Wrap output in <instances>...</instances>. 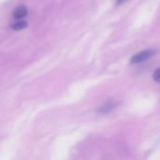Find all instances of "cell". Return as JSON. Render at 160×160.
Instances as JSON below:
<instances>
[{"label":"cell","instance_id":"6da1fadb","mask_svg":"<svg viewBox=\"0 0 160 160\" xmlns=\"http://www.w3.org/2000/svg\"><path fill=\"white\" fill-rule=\"evenodd\" d=\"M158 52L157 50H154V49H147V50H144V51H142L136 54H134L131 59H130V64H140L142 62H144L150 58H152L154 55H156Z\"/></svg>","mask_w":160,"mask_h":160},{"label":"cell","instance_id":"7a4b0ae2","mask_svg":"<svg viewBox=\"0 0 160 160\" xmlns=\"http://www.w3.org/2000/svg\"><path fill=\"white\" fill-rule=\"evenodd\" d=\"M118 105H119V102H117V101H110V102H107L106 104H104L103 106H101L98 109V113H102V114L109 113L112 111L115 110L118 107Z\"/></svg>","mask_w":160,"mask_h":160},{"label":"cell","instance_id":"3957f363","mask_svg":"<svg viewBox=\"0 0 160 160\" xmlns=\"http://www.w3.org/2000/svg\"><path fill=\"white\" fill-rule=\"evenodd\" d=\"M27 14V8L25 6H19L18 8H16L13 11V18L16 20H21L22 18H24Z\"/></svg>","mask_w":160,"mask_h":160},{"label":"cell","instance_id":"277c9868","mask_svg":"<svg viewBox=\"0 0 160 160\" xmlns=\"http://www.w3.org/2000/svg\"><path fill=\"white\" fill-rule=\"evenodd\" d=\"M27 24H28L27 22H25V21H23V20H19V21H17L16 22L12 23V24L10 25V28L13 29V30L18 31V30H22V29H24L25 27H27Z\"/></svg>","mask_w":160,"mask_h":160},{"label":"cell","instance_id":"5b68a950","mask_svg":"<svg viewBox=\"0 0 160 160\" xmlns=\"http://www.w3.org/2000/svg\"><path fill=\"white\" fill-rule=\"evenodd\" d=\"M153 78L156 82H160V68H158L155 72H154V75H153Z\"/></svg>","mask_w":160,"mask_h":160},{"label":"cell","instance_id":"8992f818","mask_svg":"<svg viewBox=\"0 0 160 160\" xmlns=\"http://www.w3.org/2000/svg\"><path fill=\"white\" fill-rule=\"evenodd\" d=\"M116 1V4L117 5H120V4H123L126 0H115Z\"/></svg>","mask_w":160,"mask_h":160}]
</instances>
